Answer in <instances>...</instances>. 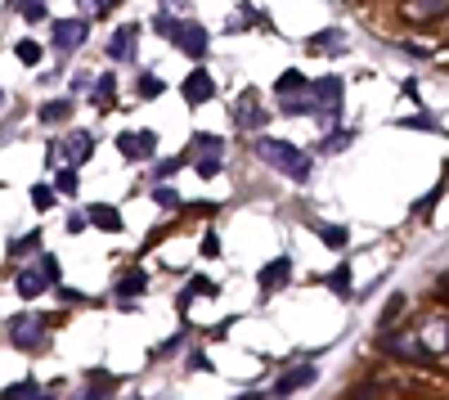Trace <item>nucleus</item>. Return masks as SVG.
<instances>
[{"label":"nucleus","mask_w":449,"mask_h":400,"mask_svg":"<svg viewBox=\"0 0 449 400\" xmlns=\"http://www.w3.org/2000/svg\"><path fill=\"white\" fill-rule=\"evenodd\" d=\"M257 153L265 157V162H274V171H283L288 180H297V185H306V180H310V153H301L297 144L261 135L257 140Z\"/></svg>","instance_id":"f257e3e1"},{"label":"nucleus","mask_w":449,"mask_h":400,"mask_svg":"<svg viewBox=\"0 0 449 400\" xmlns=\"http://www.w3.org/2000/svg\"><path fill=\"white\" fill-rule=\"evenodd\" d=\"M9 346L27 351V356H41V351H50V329H45V320L36 310H23L9 320Z\"/></svg>","instance_id":"f03ea898"},{"label":"nucleus","mask_w":449,"mask_h":400,"mask_svg":"<svg viewBox=\"0 0 449 400\" xmlns=\"http://www.w3.org/2000/svg\"><path fill=\"white\" fill-rule=\"evenodd\" d=\"M342 77H319L310 81V113L319 117V122H337V113H342Z\"/></svg>","instance_id":"7ed1b4c3"},{"label":"nucleus","mask_w":449,"mask_h":400,"mask_svg":"<svg viewBox=\"0 0 449 400\" xmlns=\"http://www.w3.org/2000/svg\"><path fill=\"white\" fill-rule=\"evenodd\" d=\"M86 36H90V23H86V18H59V23H54V45H59L63 54L81 50V45H86Z\"/></svg>","instance_id":"20e7f679"},{"label":"nucleus","mask_w":449,"mask_h":400,"mask_svg":"<svg viewBox=\"0 0 449 400\" xmlns=\"http://www.w3.org/2000/svg\"><path fill=\"white\" fill-rule=\"evenodd\" d=\"M171 41H176L189 59H207V28H202V23H180Z\"/></svg>","instance_id":"39448f33"},{"label":"nucleus","mask_w":449,"mask_h":400,"mask_svg":"<svg viewBox=\"0 0 449 400\" xmlns=\"http://www.w3.org/2000/svg\"><path fill=\"white\" fill-rule=\"evenodd\" d=\"M117 149L126 157H153L157 153V131H126V135H117Z\"/></svg>","instance_id":"423d86ee"},{"label":"nucleus","mask_w":449,"mask_h":400,"mask_svg":"<svg viewBox=\"0 0 449 400\" xmlns=\"http://www.w3.org/2000/svg\"><path fill=\"white\" fill-rule=\"evenodd\" d=\"M319 378V373H314V365H301V369H283V378L274 382V396L278 400H288V396H297V392H306V387Z\"/></svg>","instance_id":"0eeeda50"},{"label":"nucleus","mask_w":449,"mask_h":400,"mask_svg":"<svg viewBox=\"0 0 449 400\" xmlns=\"http://www.w3.org/2000/svg\"><path fill=\"white\" fill-rule=\"evenodd\" d=\"M382 351H391V356H400V360H414V365H431V360H436L418 337H386Z\"/></svg>","instance_id":"6e6552de"},{"label":"nucleus","mask_w":449,"mask_h":400,"mask_svg":"<svg viewBox=\"0 0 449 400\" xmlns=\"http://www.w3.org/2000/svg\"><path fill=\"white\" fill-rule=\"evenodd\" d=\"M90 149H94V140L86 135V131H72V135L59 144V153L68 157V166H86V157H90Z\"/></svg>","instance_id":"1a4fd4ad"},{"label":"nucleus","mask_w":449,"mask_h":400,"mask_svg":"<svg viewBox=\"0 0 449 400\" xmlns=\"http://www.w3.org/2000/svg\"><path fill=\"white\" fill-rule=\"evenodd\" d=\"M180 90H185V99H189L193 108H198V104H207L211 95H216V81L198 68V72H189V77H185V86H180Z\"/></svg>","instance_id":"9d476101"},{"label":"nucleus","mask_w":449,"mask_h":400,"mask_svg":"<svg viewBox=\"0 0 449 400\" xmlns=\"http://www.w3.org/2000/svg\"><path fill=\"white\" fill-rule=\"evenodd\" d=\"M234 117H238V126H247V131H261V126H265V113H261V104H257V90H247V95L234 104Z\"/></svg>","instance_id":"9b49d317"},{"label":"nucleus","mask_w":449,"mask_h":400,"mask_svg":"<svg viewBox=\"0 0 449 400\" xmlns=\"http://www.w3.org/2000/svg\"><path fill=\"white\" fill-rule=\"evenodd\" d=\"M14 288H18V297H23V301H32V297L50 293V284H45V274L36 270V265H27V270H18V279H14Z\"/></svg>","instance_id":"f8f14e48"},{"label":"nucleus","mask_w":449,"mask_h":400,"mask_svg":"<svg viewBox=\"0 0 449 400\" xmlns=\"http://www.w3.org/2000/svg\"><path fill=\"white\" fill-rule=\"evenodd\" d=\"M140 293H149V274H144V270H126V274L117 279V288H113L117 301H130V297H140Z\"/></svg>","instance_id":"ddd939ff"},{"label":"nucleus","mask_w":449,"mask_h":400,"mask_svg":"<svg viewBox=\"0 0 449 400\" xmlns=\"http://www.w3.org/2000/svg\"><path fill=\"white\" fill-rule=\"evenodd\" d=\"M135 36H140L135 23L117 28V32H113V41H108V59H130V50H135Z\"/></svg>","instance_id":"4468645a"},{"label":"nucleus","mask_w":449,"mask_h":400,"mask_svg":"<svg viewBox=\"0 0 449 400\" xmlns=\"http://www.w3.org/2000/svg\"><path fill=\"white\" fill-rule=\"evenodd\" d=\"M293 279V257H274L270 265L261 270V288L270 293V288H278V284H288Z\"/></svg>","instance_id":"2eb2a0df"},{"label":"nucleus","mask_w":449,"mask_h":400,"mask_svg":"<svg viewBox=\"0 0 449 400\" xmlns=\"http://www.w3.org/2000/svg\"><path fill=\"white\" fill-rule=\"evenodd\" d=\"M86 221L99 225V229H108V234H121V212H117V207H104V202H94V207L86 212Z\"/></svg>","instance_id":"dca6fc26"},{"label":"nucleus","mask_w":449,"mask_h":400,"mask_svg":"<svg viewBox=\"0 0 449 400\" xmlns=\"http://www.w3.org/2000/svg\"><path fill=\"white\" fill-rule=\"evenodd\" d=\"M117 387H121V378H113V373H108V378H104V373H94V382H90L77 400H108V396L117 392Z\"/></svg>","instance_id":"f3484780"},{"label":"nucleus","mask_w":449,"mask_h":400,"mask_svg":"<svg viewBox=\"0 0 449 400\" xmlns=\"http://www.w3.org/2000/svg\"><path fill=\"white\" fill-rule=\"evenodd\" d=\"M324 288H333L337 297H350V265H333L328 274H319Z\"/></svg>","instance_id":"a211bd4d"},{"label":"nucleus","mask_w":449,"mask_h":400,"mask_svg":"<svg viewBox=\"0 0 449 400\" xmlns=\"http://www.w3.org/2000/svg\"><path fill=\"white\" fill-rule=\"evenodd\" d=\"M445 5H449V0H405V9H409L414 18H441Z\"/></svg>","instance_id":"6ab92c4d"},{"label":"nucleus","mask_w":449,"mask_h":400,"mask_svg":"<svg viewBox=\"0 0 449 400\" xmlns=\"http://www.w3.org/2000/svg\"><path fill=\"white\" fill-rule=\"evenodd\" d=\"M314 234L324 238L328 248H346V238H350V229L346 225H324V221H314Z\"/></svg>","instance_id":"aec40b11"},{"label":"nucleus","mask_w":449,"mask_h":400,"mask_svg":"<svg viewBox=\"0 0 449 400\" xmlns=\"http://www.w3.org/2000/svg\"><path fill=\"white\" fill-rule=\"evenodd\" d=\"M36 392H41V382H36V378H23V382H14V387H5L0 400H32Z\"/></svg>","instance_id":"412c9836"},{"label":"nucleus","mask_w":449,"mask_h":400,"mask_svg":"<svg viewBox=\"0 0 449 400\" xmlns=\"http://www.w3.org/2000/svg\"><path fill=\"white\" fill-rule=\"evenodd\" d=\"M113 95H117V77L108 72V77L94 81V104H99V108H113Z\"/></svg>","instance_id":"4be33fe9"},{"label":"nucleus","mask_w":449,"mask_h":400,"mask_svg":"<svg viewBox=\"0 0 449 400\" xmlns=\"http://www.w3.org/2000/svg\"><path fill=\"white\" fill-rule=\"evenodd\" d=\"M193 297H216V284H211V279H202V274H198V279L189 284V293L180 297V310H189V301H193Z\"/></svg>","instance_id":"5701e85b"},{"label":"nucleus","mask_w":449,"mask_h":400,"mask_svg":"<svg viewBox=\"0 0 449 400\" xmlns=\"http://www.w3.org/2000/svg\"><path fill=\"white\" fill-rule=\"evenodd\" d=\"M301 90H310V81L301 77L297 68H293V72H283V77H278V95H301Z\"/></svg>","instance_id":"b1692460"},{"label":"nucleus","mask_w":449,"mask_h":400,"mask_svg":"<svg viewBox=\"0 0 449 400\" xmlns=\"http://www.w3.org/2000/svg\"><path fill=\"white\" fill-rule=\"evenodd\" d=\"M63 117H72V99H50L41 108V122H63Z\"/></svg>","instance_id":"393cba45"},{"label":"nucleus","mask_w":449,"mask_h":400,"mask_svg":"<svg viewBox=\"0 0 449 400\" xmlns=\"http://www.w3.org/2000/svg\"><path fill=\"white\" fill-rule=\"evenodd\" d=\"M193 171H198L202 180H216L221 176V153H202L198 162H193Z\"/></svg>","instance_id":"a878e982"},{"label":"nucleus","mask_w":449,"mask_h":400,"mask_svg":"<svg viewBox=\"0 0 449 400\" xmlns=\"http://www.w3.org/2000/svg\"><path fill=\"white\" fill-rule=\"evenodd\" d=\"M153 202H157V207H166V212H180V207H185V198H180L176 189H166V185L153 189Z\"/></svg>","instance_id":"bb28decb"},{"label":"nucleus","mask_w":449,"mask_h":400,"mask_svg":"<svg viewBox=\"0 0 449 400\" xmlns=\"http://www.w3.org/2000/svg\"><path fill=\"white\" fill-rule=\"evenodd\" d=\"M54 198H59V193H54L50 185H32V207H36V212H50Z\"/></svg>","instance_id":"cd10ccee"},{"label":"nucleus","mask_w":449,"mask_h":400,"mask_svg":"<svg viewBox=\"0 0 449 400\" xmlns=\"http://www.w3.org/2000/svg\"><path fill=\"white\" fill-rule=\"evenodd\" d=\"M9 252H14V257H27V252H41V229H36V234H23V238H14V243H9Z\"/></svg>","instance_id":"c85d7f7f"},{"label":"nucleus","mask_w":449,"mask_h":400,"mask_svg":"<svg viewBox=\"0 0 449 400\" xmlns=\"http://www.w3.org/2000/svg\"><path fill=\"white\" fill-rule=\"evenodd\" d=\"M355 140V131H346V126H337V135H328L319 144V153H337V149H346V144Z\"/></svg>","instance_id":"c756f323"},{"label":"nucleus","mask_w":449,"mask_h":400,"mask_svg":"<svg viewBox=\"0 0 449 400\" xmlns=\"http://www.w3.org/2000/svg\"><path fill=\"white\" fill-rule=\"evenodd\" d=\"M166 86H162V77H153V72H140V95L144 99H157Z\"/></svg>","instance_id":"7c9ffc66"},{"label":"nucleus","mask_w":449,"mask_h":400,"mask_svg":"<svg viewBox=\"0 0 449 400\" xmlns=\"http://www.w3.org/2000/svg\"><path fill=\"white\" fill-rule=\"evenodd\" d=\"M14 54H18L27 68H36V63H41V45H36V41H18V45H14Z\"/></svg>","instance_id":"2f4dec72"},{"label":"nucleus","mask_w":449,"mask_h":400,"mask_svg":"<svg viewBox=\"0 0 449 400\" xmlns=\"http://www.w3.org/2000/svg\"><path fill=\"white\" fill-rule=\"evenodd\" d=\"M180 166H185V157H166V162H157V166H153V180L162 185V180H171Z\"/></svg>","instance_id":"473e14b6"},{"label":"nucleus","mask_w":449,"mask_h":400,"mask_svg":"<svg viewBox=\"0 0 449 400\" xmlns=\"http://www.w3.org/2000/svg\"><path fill=\"white\" fill-rule=\"evenodd\" d=\"M176 28H180V23H176V14H166V9H162V14L153 18V32H157V36H166V41H171V36H176Z\"/></svg>","instance_id":"72a5a7b5"},{"label":"nucleus","mask_w":449,"mask_h":400,"mask_svg":"<svg viewBox=\"0 0 449 400\" xmlns=\"http://www.w3.org/2000/svg\"><path fill=\"white\" fill-rule=\"evenodd\" d=\"M77 166H68V171H59V180H54V193H77Z\"/></svg>","instance_id":"f704fd0d"},{"label":"nucleus","mask_w":449,"mask_h":400,"mask_svg":"<svg viewBox=\"0 0 449 400\" xmlns=\"http://www.w3.org/2000/svg\"><path fill=\"white\" fill-rule=\"evenodd\" d=\"M41 274H45V284H63V274H59V257H50V252H45V257H41Z\"/></svg>","instance_id":"c9c22d12"},{"label":"nucleus","mask_w":449,"mask_h":400,"mask_svg":"<svg viewBox=\"0 0 449 400\" xmlns=\"http://www.w3.org/2000/svg\"><path fill=\"white\" fill-rule=\"evenodd\" d=\"M193 149H202V153H225V140H221V135H198V140H193Z\"/></svg>","instance_id":"e433bc0d"},{"label":"nucleus","mask_w":449,"mask_h":400,"mask_svg":"<svg viewBox=\"0 0 449 400\" xmlns=\"http://www.w3.org/2000/svg\"><path fill=\"white\" fill-rule=\"evenodd\" d=\"M342 41V32H319V36H310V50H324V45H337Z\"/></svg>","instance_id":"4c0bfd02"},{"label":"nucleus","mask_w":449,"mask_h":400,"mask_svg":"<svg viewBox=\"0 0 449 400\" xmlns=\"http://www.w3.org/2000/svg\"><path fill=\"white\" fill-rule=\"evenodd\" d=\"M400 126H414V131H441V122H436V117H409V122H400Z\"/></svg>","instance_id":"58836bf2"},{"label":"nucleus","mask_w":449,"mask_h":400,"mask_svg":"<svg viewBox=\"0 0 449 400\" xmlns=\"http://www.w3.org/2000/svg\"><path fill=\"white\" fill-rule=\"evenodd\" d=\"M400 306H405V297H400V293H395L391 301H386V315H382V329H386V324H391V320H395V315H400Z\"/></svg>","instance_id":"ea45409f"},{"label":"nucleus","mask_w":449,"mask_h":400,"mask_svg":"<svg viewBox=\"0 0 449 400\" xmlns=\"http://www.w3.org/2000/svg\"><path fill=\"white\" fill-rule=\"evenodd\" d=\"M202 257H221V238L216 234H202Z\"/></svg>","instance_id":"a19ab883"},{"label":"nucleus","mask_w":449,"mask_h":400,"mask_svg":"<svg viewBox=\"0 0 449 400\" xmlns=\"http://www.w3.org/2000/svg\"><path fill=\"white\" fill-rule=\"evenodd\" d=\"M185 346V329H180V337H171V342H166L162 351H157V360H166V356H176V351Z\"/></svg>","instance_id":"79ce46f5"},{"label":"nucleus","mask_w":449,"mask_h":400,"mask_svg":"<svg viewBox=\"0 0 449 400\" xmlns=\"http://www.w3.org/2000/svg\"><path fill=\"white\" fill-rule=\"evenodd\" d=\"M90 221H86V216H81V212H68V234H81V229H86Z\"/></svg>","instance_id":"37998d69"},{"label":"nucleus","mask_w":449,"mask_h":400,"mask_svg":"<svg viewBox=\"0 0 449 400\" xmlns=\"http://www.w3.org/2000/svg\"><path fill=\"white\" fill-rule=\"evenodd\" d=\"M23 18H27V23H45V5H23Z\"/></svg>","instance_id":"c03bdc74"},{"label":"nucleus","mask_w":449,"mask_h":400,"mask_svg":"<svg viewBox=\"0 0 449 400\" xmlns=\"http://www.w3.org/2000/svg\"><path fill=\"white\" fill-rule=\"evenodd\" d=\"M54 293H59V297H63V301H86V297H81V293H77V288H63V284H54Z\"/></svg>","instance_id":"a18cd8bd"},{"label":"nucleus","mask_w":449,"mask_h":400,"mask_svg":"<svg viewBox=\"0 0 449 400\" xmlns=\"http://www.w3.org/2000/svg\"><path fill=\"white\" fill-rule=\"evenodd\" d=\"M207 365H211V360L202 356V351H193V356H189V369H207Z\"/></svg>","instance_id":"49530a36"},{"label":"nucleus","mask_w":449,"mask_h":400,"mask_svg":"<svg viewBox=\"0 0 449 400\" xmlns=\"http://www.w3.org/2000/svg\"><path fill=\"white\" fill-rule=\"evenodd\" d=\"M162 5H166V14H171V9H185L189 0H162Z\"/></svg>","instance_id":"de8ad7c7"},{"label":"nucleus","mask_w":449,"mask_h":400,"mask_svg":"<svg viewBox=\"0 0 449 400\" xmlns=\"http://www.w3.org/2000/svg\"><path fill=\"white\" fill-rule=\"evenodd\" d=\"M234 400H265L261 392H242V396H234Z\"/></svg>","instance_id":"09e8293b"},{"label":"nucleus","mask_w":449,"mask_h":400,"mask_svg":"<svg viewBox=\"0 0 449 400\" xmlns=\"http://www.w3.org/2000/svg\"><path fill=\"white\" fill-rule=\"evenodd\" d=\"M32 400H54V392H36V396H32Z\"/></svg>","instance_id":"8fccbe9b"},{"label":"nucleus","mask_w":449,"mask_h":400,"mask_svg":"<svg viewBox=\"0 0 449 400\" xmlns=\"http://www.w3.org/2000/svg\"><path fill=\"white\" fill-rule=\"evenodd\" d=\"M18 5H45V0H18Z\"/></svg>","instance_id":"3c124183"},{"label":"nucleus","mask_w":449,"mask_h":400,"mask_svg":"<svg viewBox=\"0 0 449 400\" xmlns=\"http://www.w3.org/2000/svg\"><path fill=\"white\" fill-rule=\"evenodd\" d=\"M0 104H5V90H0Z\"/></svg>","instance_id":"603ef678"}]
</instances>
